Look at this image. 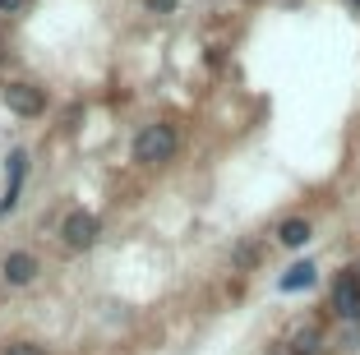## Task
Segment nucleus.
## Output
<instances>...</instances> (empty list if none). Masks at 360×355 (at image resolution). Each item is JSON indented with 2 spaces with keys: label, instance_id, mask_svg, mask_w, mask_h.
Masks as SVG:
<instances>
[{
  "label": "nucleus",
  "instance_id": "nucleus-1",
  "mask_svg": "<svg viewBox=\"0 0 360 355\" xmlns=\"http://www.w3.org/2000/svg\"><path fill=\"white\" fill-rule=\"evenodd\" d=\"M176 153V125H143L134 138V162L143 167H158V162H171Z\"/></svg>",
  "mask_w": 360,
  "mask_h": 355
},
{
  "label": "nucleus",
  "instance_id": "nucleus-2",
  "mask_svg": "<svg viewBox=\"0 0 360 355\" xmlns=\"http://www.w3.org/2000/svg\"><path fill=\"white\" fill-rule=\"evenodd\" d=\"M333 314L356 323L360 318V272H338V282H333Z\"/></svg>",
  "mask_w": 360,
  "mask_h": 355
},
{
  "label": "nucleus",
  "instance_id": "nucleus-3",
  "mask_svg": "<svg viewBox=\"0 0 360 355\" xmlns=\"http://www.w3.org/2000/svg\"><path fill=\"white\" fill-rule=\"evenodd\" d=\"M60 235H65L70 250H88V245L97 240V217H93V212H70L65 226H60Z\"/></svg>",
  "mask_w": 360,
  "mask_h": 355
},
{
  "label": "nucleus",
  "instance_id": "nucleus-4",
  "mask_svg": "<svg viewBox=\"0 0 360 355\" xmlns=\"http://www.w3.org/2000/svg\"><path fill=\"white\" fill-rule=\"evenodd\" d=\"M5 106L14 115H37L46 106V97H42V88H32V84H10L5 88Z\"/></svg>",
  "mask_w": 360,
  "mask_h": 355
},
{
  "label": "nucleus",
  "instance_id": "nucleus-5",
  "mask_svg": "<svg viewBox=\"0 0 360 355\" xmlns=\"http://www.w3.org/2000/svg\"><path fill=\"white\" fill-rule=\"evenodd\" d=\"M314 282H319V268L305 259V263H291V268L282 272V282H277V286H282V291H309Z\"/></svg>",
  "mask_w": 360,
  "mask_h": 355
},
{
  "label": "nucleus",
  "instance_id": "nucleus-6",
  "mask_svg": "<svg viewBox=\"0 0 360 355\" xmlns=\"http://www.w3.org/2000/svg\"><path fill=\"white\" fill-rule=\"evenodd\" d=\"M32 277H37V259L32 254H10L5 259V282L10 286H28Z\"/></svg>",
  "mask_w": 360,
  "mask_h": 355
},
{
  "label": "nucleus",
  "instance_id": "nucleus-7",
  "mask_svg": "<svg viewBox=\"0 0 360 355\" xmlns=\"http://www.w3.org/2000/svg\"><path fill=\"white\" fill-rule=\"evenodd\" d=\"M23 171H28V153H14L10 157V185H5V203H0V217L19 203V185H23Z\"/></svg>",
  "mask_w": 360,
  "mask_h": 355
},
{
  "label": "nucleus",
  "instance_id": "nucleus-8",
  "mask_svg": "<svg viewBox=\"0 0 360 355\" xmlns=\"http://www.w3.org/2000/svg\"><path fill=\"white\" fill-rule=\"evenodd\" d=\"M277 240L286 245V250H300V245H309V221L305 217H291L277 226Z\"/></svg>",
  "mask_w": 360,
  "mask_h": 355
},
{
  "label": "nucleus",
  "instance_id": "nucleus-9",
  "mask_svg": "<svg viewBox=\"0 0 360 355\" xmlns=\"http://www.w3.org/2000/svg\"><path fill=\"white\" fill-rule=\"evenodd\" d=\"M319 346H323V333L309 323V328H300V333L291 337V346H286V351H291V355H319Z\"/></svg>",
  "mask_w": 360,
  "mask_h": 355
},
{
  "label": "nucleus",
  "instance_id": "nucleus-10",
  "mask_svg": "<svg viewBox=\"0 0 360 355\" xmlns=\"http://www.w3.org/2000/svg\"><path fill=\"white\" fill-rule=\"evenodd\" d=\"M5 355H46V351L32 342H14V346H5Z\"/></svg>",
  "mask_w": 360,
  "mask_h": 355
},
{
  "label": "nucleus",
  "instance_id": "nucleus-11",
  "mask_svg": "<svg viewBox=\"0 0 360 355\" xmlns=\"http://www.w3.org/2000/svg\"><path fill=\"white\" fill-rule=\"evenodd\" d=\"M19 5H23V0H0V14H14Z\"/></svg>",
  "mask_w": 360,
  "mask_h": 355
},
{
  "label": "nucleus",
  "instance_id": "nucleus-12",
  "mask_svg": "<svg viewBox=\"0 0 360 355\" xmlns=\"http://www.w3.org/2000/svg\"><path fill=\"white\" fill-rule=\"evenodd\" d=\"M153 5H158V10H171V5H176V0H153Z\"/></svg>",
  "mask_w": 360,
  "mask_h": 355
},
{
  "label": "nucleus",
  "instance_id": "nucleus-13",
  "mask_svg": "<svg viewBox=\"0 0 360 355\" xmlns=\"http://www.w3.org/2000/svg\"><path fill=\"white\" fill-rule=\"evenodd\" d=\"M351 5H356V10H360V0H351Z\"/></svg>",
  "mask_w": 360,
  "mask_h": 355
},
{
  "label": "nucleus",
  "instance_id": "nucleus-14",
  "mask_svg": "<svg viewBox=\"0 0 360 355\" xmlns=\"http://www.w3.org/2000/svg\"><path fill=\"white\" fill-rule=\"evenodd\" d=\"M277 355H291V351H277Z\"/></svg>",
  "mask_w": 360,
  "mask_h": 355
},
{
  "label": "nucleus",
  "instance_id": "nucleus-15",
  "mask_svg": "<svg viewBox=\"0 0 360 355\" xmlns=\"http://www.w3.org/2000/svg\"><path fill=\"white\" fill-rule=\"evenodd\" d=\"M356 272H360V268H356Z\"/></svg>",
  "mask_w": 360,
  "mask_h": 355
}]
</instances>
